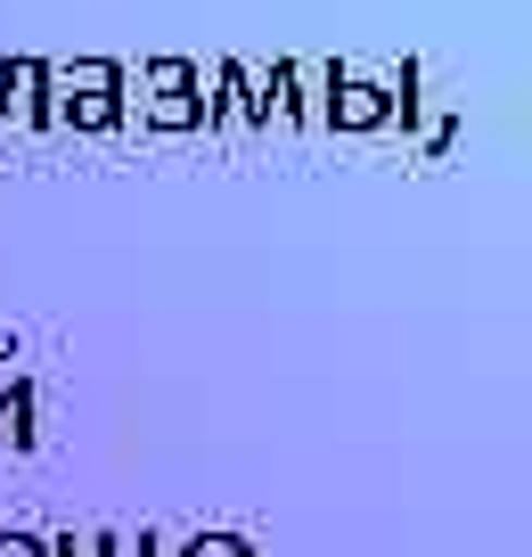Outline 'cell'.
<instances>
[{"label": "cell", "instance_id": "obj_1", "mask_svg": "<svg viewBox=\"0 0 532 557\" xmlns=\"http://www.w3.org/2000/svg\"><path fill=\"white\" fill-rule=\"evenodd\" d=\"M139 123H156V132H206V99H197V66L189 58H148V74H139Z\"/></svg>", "mask_w": 532, "mask_h": 557}, {"label": "cell", "instance_id": "obj_2", "mask_svg": "<svg viewBox=\"0 0 532 557\" xmlns=\"http://www.w3.org/2000/svg\"><path fill=\"white\" fill-rule=\"evenodd\" d=\"M0 123H17V132H50V66L41 58H0Z\"/></svg>", "mask_w": 532, "mask_h": 557}, {"label": "cell", "instance_id": "obj_3", "mask_svg": "<svg viewBox=\"0 0 532 557\" xmlns=\"http://www.w3.org/2000/svg\"><path fill=\"white\" fill-rule=\"evenodd\" d=\"M320 123H336V132H385V123H394V90L369 83V74H327Z\"/></svg>", "mask_w": 532, "mask_h": 557}, {"label": "cell", "instance_id": "obj_4", "mask_svg": "<svg viewBox=\"0 0 532 557\" xmlns=\"http://www.w3.org/2000/svg\"><path fill=\"white\" fill-rule=\"evenodd\" d=\"M0 443H9V451H34V377L0 385Z\"/></svg>", "mask_w": 532, "mask_h": 557}, {"label": "cell", "instance_id": "obj_5", "mask_svg": "<svg viewBox=\"0 0 532 557\" xmlns=\"http://www.w3.org/2000/svg\"><path fill=\"white\" fill-rule=\"evenodd\" d=\"M58 123H74V132H115V123H123V90H90V99H58Z\"/></svg>", "mask_w": 532, "mask_h": 557}, {"label": "cell", "instance_id": "obj_6", "mask_svg": "<svg viewBox=\"0 0 532 557\" xmlns=\"http://www.w3.org/2000/svg\"><path fill=\"white\" fill-rule=\"evenodd\" d=\"M181 557H255L238 533H197V541H181Z\"/></svg>", "mask_w": 532, "mask_h": 557}, {"label": "cell", "instance_id": "obj_7", "mask_svg": "<svg viewBox=\"0 0 532 557\" xmlns=\"http://www.w3.org/2000/svg\"><path fill=\"white\" fill-rule=\"evenodd\" d=\"M41 557H107V533H58L41 541Z\"/></svg>", "mask_w": 532, "mask_h": 557}, {"label": "cell", "instance_id": "obj_8", "mask_svg": "<svg viewBox=\"0 0 532 557\" xmlns=\"http://www.w3.org/2000/svg\"><path fill=\"white\" fill-rule=\"evenodd\" d=\"M107 557H164L156 533H107Z\"/></svg>", "mask_w": 532, "mask_h": 557}, {"label": "cell", "instance_id": "obj_9", "mask_svg": "<svg viewBox=\"0 0 532 557\" xmlns=\"http://www.w3.org/2000/svg\"><path fill=\"white\" fill-rule=\"evenodd\" d=\"M0 557H41V541L34 533H0Z\"/></svg>", "mask_w": 532, "mask_h": 557}]
</instances>
